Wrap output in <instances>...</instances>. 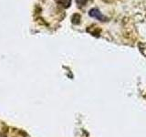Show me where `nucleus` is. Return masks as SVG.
Wrapping results in <instances>:
<instances>
[{"mask_svg": "<svg viewBox=\"0 0 146 137\" xmlns=\"http://www.w3.org/2000/svg\"><path fill=\"white\" fill-rule=\"evenodd\" d=\"M0 137H7L5 134H0Z\"/></svg>", "mask_w": 146, "mask_h": 137, "instance_id": "nucleus-5", "label": "nucleus"}, {"mask_svg": "<svg viewBox=\"0 0 146 137\" xmlns=\"http://www.w3.org/2000/svg\"><path fill=\"white\" fill-rule=\"evenodd\" d=\"M76 3H77L78 6L80 7L85 6V5L87 4V0H76Z\"/></svg>", "mask_w": 146, "mask_h": 137, "instance_id": "nucleus-4", "label": "nucleus"}, {"mask_svg": "<svg viewBox=\"0 0 146 137\" xmlns=\"http://www.w3.org/2000/svg\"><path fill=\"white\" fill-rule=\"evenodd\" d=\"M71 20H72L73 24H75V25L80 24V15H79V14H75V15H73Z\"/></svg>", "mask_w": 146, "mask_h": 137, "instance_id": "nucleus-3", "label": "nucleus"}, {"mask_svg": "<svg viewBox=\"0 0 146 137\" xmlns=\"http://www.w3.org/2000/svg\"><path fill=\"white\" fill-rule=\"evenodd\" d=\"M58 4L59 6H61L63 8H68L70 6L71 0H58Z\"/></svg>", "mask_w": 146, "mask_h": 137, "instance_id": "nucleus-2", "label": "nucleus"}, {"mask_svg": "<svg viewBox=\"0 0 146 137\" xmlns=\"http://www.w3.org/2000/svg\"><path fill=\"white\" fill-rule=\"evenodd\" d=\"M89 16L91 17H94V18H97L98 20L100 21H105L106 20V17H105L100 11L99 10L98 8H91L90 10L89 11Z\"/></svg>", "mask_w": 146, "mask_h": 137, "instance_id": "nucleus-1", "label": "nucleus"}]
</instances>
